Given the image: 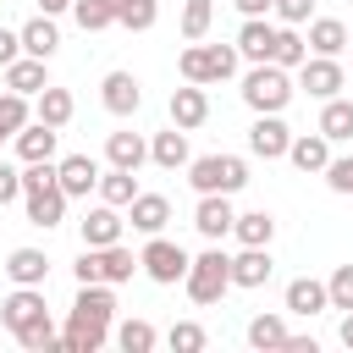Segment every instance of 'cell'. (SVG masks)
Instances as JSON below:
<instances>
[{"instance_id":"obj_1","label":"cell","mask_w":353,"mask_h":353,"mask_svg":"<svg viewBox=\"0 0 353 353\" xmlns=\"http://www.w3.org/2000/svg\"><path fill=\"white\" fill-rule=\"evenodd\" d=\"M110 320H116L110 281H77V303H72V320L61 331V347L66 353H99L110 336Z\"/></svg>"},{"instance_id":"obj_2","label":"cell","mask_w":353,"mask_h":353,"mask_svg":"<svg viewBox=\"0 0 353 353\" xmlns=\"http://www.w3.org/2000/svg\"><path fill=\"white\" fill-rule=\"evenodd\" d=\"M22 199H28V221L33 226H61V215H66V188H61V176H55V165L50 160H33V165H22Z\"/></svg>"},{"instance_id":"obj_3","label":"cell","mask_w":353,"mask_h":353,"mask_svg":"<svg viewBox=\"0 0 353 353\" xmlns=\"http://www.w3.org/2000/svg\"><path fill=\"white\" fill-rule=\"evenodd\" d=\"M287 99H292V77H287V66H276V61H254V72L243 77V105H248L254 116H270V110H287Z\"/></svg>"},{"instance_id":"obj_4","label":"cell","mask_w":353,"mask_h":353,"mask_svg":"<svg viewBox=\"0 0 353 353\" xmlns=\"http://www.w3.org/2000/svg\"><path fill=\"white\" fill-rule=\"evenodd\" d=\"M237 44H188L182 50V83H226L237 72Z\"/></svg>"},{"instance_id":"obj_5","label":"cell","mask_w":353,"mask_h":353,"mask_svg":"<svg viewBox=\"0 0 353 353\" xmlns=\"http://www.w3.org/2000/svg\"><path fill=\"white\" fill-rule=\"evenodd\" d=\"M182 287H188V298H193V303H215V298L232 287V254H221V248H204V254L188 265Z\"/></svg>"},{"instance_id":"obj_6","label":"cell","mask_w":353,"mask_h":353,"mask_svg":"<svg viewBox=\"0 0 353 353\" xmlns=\"http://www.w3.org/2000/svg\"><path fill=\"white\" fill-rule=\"evenodd\" d=\"M188 182L199 193H237L248 182V165L237 154H199V160H188Z\"/></svg>"},{"instance_id":"obj_7","label":"cell","mask_w":353,"mask_h":353,"mask_svg":"<svg viewBox=\"0 0 353 353\" xmlns=\"http://www.w3.org/2000/svg\"><path fill=\"white\" fill-rule=\"evenodd\" d=\"M77 270V281H132V270H138V254L132 248H121V243H105V248H83V259L72 265Z\"/></svg>"},{"instance_id":"obj_8","label":"cell","mask_w":353,"mask_h":353,"mask_svg":"<svg viewBox=\"0 0 353 353\" xmlns=\"http://www.w3.org/2000/svg\"><path fill=\"white\" fill-rule=\"evenodd\" d=\"M138 265H143V276H149V281H160V287H176V281L188 276V265H193V259H188V248H182V243H171V237H160V232H154V237L143 243Z\"/></svg>"},{"instance_id":"obj_9","label":"cell","mask_w":353,"mask_h":353,"mask_svg":"<svg viewBox=\"0 0 353 353\" xmlns=\"http://www.w3.org/2000/svg\"><path fill=\"white\" fill-rule=\"evenodd\" d=\"M0 320L11 325V336H22L28 325H39V320H50V309H44V292L39 287H17L6 303H0Z\"/></svg>"},{"instance_id":"obj_10","label":"cell","mask_w":353,"mask_h":353,"mask_svg":"<svg viewBox=\"0 0 353 353\" xmlns=\"http://www.w3.org/2000/svg\"><path fill=\"white\" fill-rule=\"evenodd\" d=\"M248 149H254L259 160H281V154L292 149V132H287L281 110H270V116H259V121L248 127Z\"/></svg>"},{"instance_id":"obj_11","label":"cell","mask_w":353,"mask_h":353,"mask_svg":"<svg viewBox=\"0 0 353 353\" xmlns=\"http://www.w3.org/2000/svg\"><path fill=\"white\" fill-rule=\"evenodd\" d=\"M232 193H199V210H193V226L210 237V243H221V237H232V221H237V210L226 204Z\"/></svg>"},{"instance_id":"obj_12","label":"cell","mask_w":353,"mask_h":353,"mask_svg":"<svg viewBox=\"0 0 353 353\" xmlns=\"http://www.w3.org/2000/svg\"><path fill=\"white\" fill-rule=\"evenodd\" d=\"M99 99H105V110H110V116H132V110L143 105V88H138V77H132V72H105Z\"/></svg>"},{"instance_id":"obj_13","label":"cell","mask_w":353,"mask_h":353,"mask_svg":"<svg viewBox=\"0 0 353 353\" xmlns=\"http://www.w3.org/2000/svg\"><path fill=\"white\" fill-rule=\"evenodd\" d=\"M55 143H61V127H50V121H39V116L17 132V154H22V165H33V160H55Z\"/></svg>"},{"instance_id":"obj_14","label":"cell","mask_w":353,"mask_h":353,"mask_svg":"<svg viewBox=\"0 0 353 353\" xmlns=\"http://www.w3.org/2000/svg\"><path fill=\"white\" fill-rule=\"evenodd\" d=\"M204 116H210V99H204V83H188V88H171V121H176L182 132H193V127H204Z\"/></svg>"},{"instance_id":"obj_15","label":"cell","mask_w":353,"mask_h":353,"mask_svg":"<svg viewBox=\"0 0 353 353\" xmlns=\"http://www.w3.org/2000/svg\"><path fill=\"white\" fill-rule=\"evenodd\" d=\"M55 176H61L66 199H88V193L99 188V165H94L88 154H66V160L55 165Z\"/></svg>"},{"instance_id":"obj_16","label":"cell","mask_w":353,"mask_h":353,"mask_svg":"<svg viewBox=\"0 0 353 353\" xmlns=\"http://www.w3.org/2000/svg\"><path fill=\"white\" fill-rule=\"evenodd\" d=\"M121 215H116V204H94L88 215H83V248H105V243H121Z\"/></svg>"},{"instance_id":"obj_17","label":"cell","mask_w":353,"mask_h":353,"mask_svg":"<svg viewBox=\"0 0 353 353\" xmlns=\"http://www.w3.org/2000/svg\"><path fill=\"white\" fill-rule=\"evenodd\" d=\"M270 50H276V28H270L265 17H243V28H237V55H243V61H270Z\"/></svg>"},{"instance_id":"obj_18","label":"cell","mask_w":353,"mask_h":353,"mask_svg":"<svg viewBox=\"0 0 353 353\" xmlns=\"http://www.w3.org/2000/svg\"><path fill=\"white\" fill-rule=\"evenodd\" d=\"M298 72H303V88H309L314 99H336V88H342V66H336V55H314V61H303Z\"/></svg>"},{"instance_id":"obj_19","label":"cell","mask_w":353,"mask_h":353,"mask_svg":"<svg viewBox=\"0 0 353 353\" xmlns=\"http://www.w3.org/2000/svg\"><path fill=\"white\" fill-rule=\"evenodd\" d=\"M127 221H132V232L154 237V232H165V221H171V204H165L160 193H138V199L127 204Z\"/></svg>"},{"instance_id":"obj_20","label":"cell","mask_w":353,"mask_h":353,"mask_svg":"<svg viewBox=\"0 0 353 353\" xmlns=\"http://www.w3.org/2000/svg\"><path fill=\"white\" fill-rule=\"evenodd\" d=\"M287 160H292L298 171H325V165H331V138H325V132H298L292 149H287Z\"/></svg>"},{"instance_id":"obj_21","label":"cell","mask_w":353,"mask_h":353,"mask_svg":"<svg viewBox=\"0 0 353 353\" xmlns=\"http://www.w3.org/2000/svg\"><path fill=\"white\" fill-rule=\"evenodd\" d=\"M6 276H11L17 287H44V276H50V259H44V248H11V259H6Z\"/></svg>"},{"instance_id":"obj_22","label":"cell","mask_w":353,"mask_h":353,"mask_svg":"<svg viewBox=\"0 0 353 353\" xmlns=\"http://www.w3.org/2000/svg\"><path fill=\"white\" fill-rule=\"evenodd\" d=\"M287 309L292 314H320V309H331V292H325V281H314V276H298V281H287Z\"/></svg>"},{"instance_id":"obj_23","label":"cell","mask_w":353,"mask_h":353,"mask_svg":"<svg viewBox=\"0 0 353 353\" xmlns=\"http://www.w3.org/2000/svg\"><path fill=\"white\" fill-rule=\"evenodd\" d=\"M232 237H237L243 248H270V237H276V215H270V210H248V215L232 221Z\"/></svg>"},{"instance_id":"obj_24","label":"cell","mask_w":353,"mask_h":353,"mask_svg":"<svg viewBox=\"0 0 353 353\" xmlns=\"http://www.w3.org/2000/svg\"><path fill=\"white\" fill-rule=\"evenodd\" d=\"M270 248H243L237 259H232V287H265L270 281Z\"/></svg>"},{"instance_id":"obj_25","label":"cell","mask_w":353,"mask_h":353,"mask_svg":"<svg viewBox=\"0 0 353 353\" xmlns=\"http://www.w3.org/2000/svg\"><path fill=\"white\" fill-rule=\"evenodd\" d=\"M6 88H17V94H39V88H50V77H44V61L22 50V55L6 66Z\"/></svg>"},{"instance_id":"obj_26","label":"cell","mask_w":353,"mask_h":353,"mask_svg":"<svg viewBox=\"0 0 353 353\" xmlns=\"http://www.w3.org/2000/svg\"><path fill=\"white\" fill-rule=\"evenodd\" d=\"M72 110H77V99H72L66 88H55V83L33 94V116H39V121H50V127H66V121H72Z\"/></svg>"},{"instance_id":"obj_27","label":"cell","mask_w":353,"mask_h":353,"mask_svg":"<svg viewBox=\"0 0 353 353\" xmlns=\"http://www.w3.org/2000/svg\"><path fill=\"white\" fill-rule=\"evenodd\" d=\"M105 160L121 165V171H138V165L149 160V143H143L138 132H110V138H105Z\"/></svg>"},{"instance_id":"obj_28","label":"cell","mask_w":353,"mask_h":353,"mask_svg":"<svg viewBox=\"0 0 353 353\" xmlns=\"http://www.w3.org/2000/svg\"><path fill=\"white\" fill-rule=\"evenodd\" d=\"M149 160L154 165H165V171H176V165H188V132L171 121L165 132H154V143H149Z\"/></svg>"},{"instance_id":"obj_29","label":"cell","mask_w":353,"mask_h":353,"mask_svg":"<svg viewBox=\"0 0 353 353\" xmlns=\"http://www.w3.org/2000/svg\"><path fill=\"white\" fill-rule=\"evenodd\" d=\"M309 50H314V55H342V50H347V22L314 17V22H309Z\"/></svg>"},{"instance_id":"obj_30","label":"cell","mask_w":353,"mask_h":353,"mask_svg":"<svg viewBox=\"0 0 353 353\" xmlns=\"http://www.w3.org/2000/svg\"><path fill=\"white\" fill-rule=\"evenodd\" d=\"M55 44H61L55 17H44V11H39V17L22 28V50H28V55H39V61H50V55H55Z\"/></svg>"},{"instance_id":"obj_31","label":"cell","mask_w":353,"mask_h":353,"mask_svg":"<svg viewBox=\"0 0 353 353\" xmlns=\"http://www.w3.org/2000/svg\"><path fill=\"white\" fill-rule=\"evenodd\" d=\"M99 199H105V204H116V210H127V204L138 199V176H132V171H121V165H110V171L99 176Z\"/></svg>"},{"instance_id":"obj_32","label":"cell","mask_w":353,"mask_h":353,"mask_svg":"<svg viewBox=\"0 0 353 353\" xmlns=\"http://www.w3.org/2000/svg\"><path fill=\"white\" fill-rule=\"evenodd\" d=\"M320 132H325L331 143H347V138H353V99H325V110H320Z\"/></svg>"},{"instance_id":"obj_33","label":"cell","mask_w":353,"mask_h":353,"mask_svg":"<svg viewBox=\"0 0 353 353\" xmlns=\"http://www.w3.org/2000/svg\"><path fill=\"white\" fill-rule=\"evenodd\" d=\"M28 121H33V105H28V94L6 88V94H0V138H17Z\"/></svg>"},{"instance_id":"obj_34","label":"cell","mask_w":353,"mask_h":353,"mask_svg":"<svg viewBox=\"0 0 353 353\" xmlns=\"http://www.w3.org/2000/svg\"><path fill=\"white\" fill-rule=\"evenodd\" d=\"M287 336H292V331H287L281 314H254V320H248V342H254L259 353H265V347H287Z\"/></svg>"},{"instance_id":"obj_35","label":"cell","mask_w":353,"mask_h":353,"mask_svg":"<svg viewBox=\"0 0 353 353\" xmlns=\"http://www.w3.org/2000/svg\"><path fill=\"white\" fill-rule=\"evenodd\" d=\"M270 61H276V66H287V72H292V66H303V61H309V39H298V33H292V22H287V28H276V50H270Z\"/></svg>"},{"instance_id":"obj_36","label":"cell","mask_w":353,"mask_h":353,"mask_svg":"<svg viewBox=\"0 0 353 353\" xmlns=\"http://www.w3.org/2000/svg\"><path fill=\"white\" fill-rule=\"evenodd\" d=\"M116 342H121V353H149L154 347V325L149 320H121L116 325Z\"/></svg>"},{"instance_id":"obj_37","label":"cell","mask_w":353,"mask_h":353,"mask_svg":"<svg viewBox=\"0 0 353 353\" xmlns=\"http://www.w3.org/2000/svg\"><path fill=\"white\" fill-rule=\"evenodd\" d=\"M210 17H215V6H210V0H188V6H182V39H188V44H199V39L210 33Z\"/></svg>"},{"instance_id":"obj_38","label":"cell","mask_w":353,"mask_h":353,"mask_svg":"<svg viewBox=\"0 0 353 353\" xmlns=\"http://www.w3.org/2000/svg\"><path fill=\"white\" fill-rule=\"evenodd\" d=\"M72 17H77V28H83V33H99V28H110V22H116V11H110L105 0H77V6H72Z\"/></svg>"},{"instance_id":"obj_39","label":"cell","mask_w":353,"mask_h":353,"mask_svg":"<svg viewBox=\"0 0 353 353\" xmlns=\"http://www.w3.org/2000/svg\"><path fill=\"white\" fill-rule=\"evenodd\" d=\"M154 17H160V6H154V0H127L116 22H121L127 33H143V28H154Z\"/></svg>"},{"instance_id":"obj_40","label":"cell","mask_w":353,"mask_h":353,"mask_svg":"<svg viewBox=\"0 0 353 353\" xmlns=\"http://www.w3.org/2000/svg\"><path fill=\"white\" fill-rule=\"evenodd\" d=\"M165 342H171L176 353H199V347H204L210 336H204V325H193V320H176V325L165 331Z\"/></svg>"},{"instance_id":"obj_41","label":"cell","mask_w":353,"mask_h":353,"mask_svg":"<svg viewBox=\"0 0 353 353\" xmlns=\"http://www.w3.org/2000/svg\"><path fill=\"white\" fill-rule=\"evenodd\" d=\"M325 292H331V309H353V265H336L331 270V281H325Z\"/></svg>"},{"instance_id":"obj_42","label":"cell","mask_w":353,"mask_h":353,"mask_svg":"<svg viewBox=\"0 0 353 353\" xmlns=\"http://www.w3.org/2000/svg\"><path fill=\"white\" fill-rule=\"evenodd\" d=\"M325 182H331V193H353V154H331Z\"/></svg>"},{"instance_id":"obj_43","label":"cell","mask_w":353,"mask_h":353,"mask_svg":"<svg viewBox=\"0 0 353 353\" xmlns=\"http://www.w3.org/2000/svg\"><path fill=\"white\" fill-rule=\"evenodd\" d=\"M11 199H22V171L0 160V204H11Z\"/></svg>"},{"instance_id":"obj_44","label":"cell","mask_w":353,"mask_h":353,"mask_svg":"<svg viewBox=\"0 0 353 353\" xmlns=\"http://www.w3.org/2000/svg\"><path fill=\"white\" fill-rule=\"evenodd\" d=\"M270 11H276L281 22H309V11H314V0H276Z\"/></svg>"},{"instance_id":"obj_45","label":"cell","mask_w":353,"mask_h":353,"mask_svg":"<svg viewBox=\"0 0 353 353\" xmlns=\"http://www.w3.org/2000/svg\"><path fill=\"white\" fill-rule=\"evenodd\" d=\"M22 55V33H11V28H0V66H11Z\"/></svg>"},{"instance_id":"obj_46","label":"cell","mask_w":353,"mask_h":353,"mask_svg":"<svg viewBox=\"0 0 353 353\" xmlns=\"http://www.w3.org/2000/svg\"><path fill=\"white\" fill-rule=\"evenodd\" d=\"M232 6H237V11H243V17H265V11H270V6H276V0H232Z\"/></svg>"},{"instance_id":"obj_47","label":"cell","mask_w":353,"mask_h":353,"mask_svg":"<svg viewBox=\"0 0 353 353\" xmlns=\"http://www.w3.org/2000/svg\"><path fill=\"white\" fill-rule=\"evenodd\" d=\"M72 6H77V0H39V11H44V17H61V11H72Z\"/></svg>"},{"instance_id":"obj_48","label":"cell","mask_w":353,"mask_h":353,"mask_svg":"<svg viewBox=\"0 0 353 353\" xmlns=\"http://www.w3.org/2000/svg\"><path fill=\"white\" fill-rule=\"evenodd\" d=\"M336 336H342V347H353V309L342 314V331H336Z\"/></svg>"},{"instance_id":"obj_49","label":"cell","mask_w":353,"mask_h":353,"mask_svg":"<svg viewBox=\"0 0 353 353\" xmlns=\"http://www.w3.org/2000/svg\"><path fill=\"white\" fill-rule=\"evenodd\" d=\"M105 6H110V11H116V17H121V6H127V0H105Z\"/></svg>"},{"instance_id":"obj_50","label":"cell","mask_w":353,"mask_h":353,"mask_svg":"<svg viewBox=\"0 0 353 353\" xmlns=\"http://www.w3.org/2000/svg\"><path fill=\"white\" fill-rule=\"evenodd\" d=\"M347 44H353V28H347Z\"/></svg>"}]
</instances>
